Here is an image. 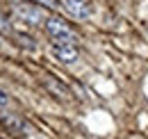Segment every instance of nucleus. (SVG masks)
<instances>
[{"instance_id":"f257e3e1","label":"nucleus","mask_w":148,"mask_h":139,"mask_svg":"<svg viewBox=\"0 0 148 139\" xmlns=\"http://www.w3.org/2000/svg\"><path fill=\"white\" fill-rule=\"evenodd\" d=\"M46 32H48V36L55 43H71V46H75V41H77V32L59 16L46 18Z\"/></svg>"},{"instance_id":"f03ea898","label":"nucleus","mask_w":148,"mask_h":139,"mask_svg":"<svg viewBox=\"0 0 148 139\" xmlns=\"http://www.w3.org/2000/svg\"><path fill=\"white\" fill-rule=\"evenodd\" d=\"M12 12L16 14V18H21V21H23V23H27V25L46 23L43 9L37 7L34 2H30V0H14V2H12Z\"/></svg>"},{"instance_id":"7ed1b4c3","label":"nucleus","mask_w":148,"mask_h":139,"mask_svg":"<svg viewBox=\"0 0 148 139\" xmlns=\"http://www.w3.org/2000/svg\"><path fill=\"white\" fill-rule=\"evenodd\" d=\"M59 5L64 7L66 14H71L77 21H84V18L91 16V5L89 0H59Z\"/></svg>"},{"instance_id":"20e7f679","label":"nucleus","mask_w":148,"mask_h":139,"mask_svg":"<svg viewBox=\"0 0 148 139\" xmlns=\"http://www.w3.org/2000/svg\"><path fill=\"white\" fill-rule=\"evenodd\" d=\"M53 55L64 64H73L77 59V48L71 43H53Z\"/></svg>"},{"instance_id":"39448f33","label":"nucleus","mask_w":148,"mask_h":139,"mask_svg":"<svg viewBox=\"0 0 148 139\" xmlns=\"http://www.w3.org/2000/svg\"><path fill=\"white\" fill-rule=\"evenodd\" d=\"M43 87L48 89L55 98H69V96H71V91L64 87V85H59L55 78H50V75H48V78H43Z\"/></svg>"},{"instance_id":"423d86ee","label":"nucleus","mask_w":148,"mask_h":139,"mask_svg":"<svg viewBox=\"0 0 148 139\" xmlns=\"http://www.w3.org/2000/svg\"><path fill=\"white\" fill-rule=\"evenodd\" d=\"M12 28H9V23H7V18L2 16V12H0V32H9Z\"/></svg>"},{"instance_id":"0eeeda50","label":"nucleus","mask_w":148,"mask_h":139,"mask_svg":"<svg viewBox=\"0 0 148 139\" xmlns=\"http://www.w3.org/2000/svg\"><path fill=\"white\" fill-rule=\"evenodd\" d=\"M30 2H37V5H43V7H57L55 0H30Z\"/></svg>"},{"instance_id":"6e6552de","label":"nucleus","mask_w":148,"mask_h":139,"mask_svg":"<svg viewBox=\"0 0 148 139\" xmlns=\"http://www.w3.org/2000/svg\"><path fill=\"white\" fill-rule=\"evenodd\" d=\"M7 105H9V96L0 89V107H7Z\"/></svg>"}]
</instances>
